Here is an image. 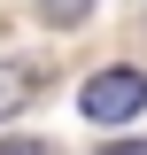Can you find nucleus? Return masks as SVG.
Segmentation results:
<instances>
[{"label": "nucleus", "mask_w": 147, "mask_h": 155, "mask_svg": "<svg viewBox=\"0 0 147 155\" xmlns=\"http://www.w3.org/2000/svg\"><path fill=\"white\" fill-rule=\"evenodd\" d=\"M77 109H85L93 124H132V116L147 109V70H132V62H109L101 78H85Z\"/></svg>", "instance_id": "nucleus-1"}, {"label": "nucleus", "mask_w": 147, "mask_h": 155, "mask_svg": "<svg viewBox=\"0 0 147 155\" xmlns=\"http://www.w3.org/2000/svg\"><path fill=\"white\" fill-rule=\"evenodd\" d=\"M31 93H39V70L31 62H0V116H16Z\"/></svg>", "instance_id": "nucleus-2"}, {"label": "nucleus", "mask_w": 147, "mask_h": 155, "mask_svg": "<svg viewBox=\"0 0 147 155\" xmlns=\"http://www.w3.org/2000/svg\"><path fill=\"white\" fill-rule=\"evenodd\" d=\"M39 16H47V23H85L93 0H39Z\"/></svg>", "instance_id": "nucleus-3"}, {"label": "nucleus", "mask_w": 147, "mask_h": 155, "mask_svg": "<svg viewBox=\"0 0 147 155\" xmlns=\"http://www.w3.org/2000/svg\"><path fill=\"white\" fill-rule=\"evenodd\" d=\"M0 155H47V140H0Z\"/></svg>", "instance_id": "nucleus-4"}]
</instances>
